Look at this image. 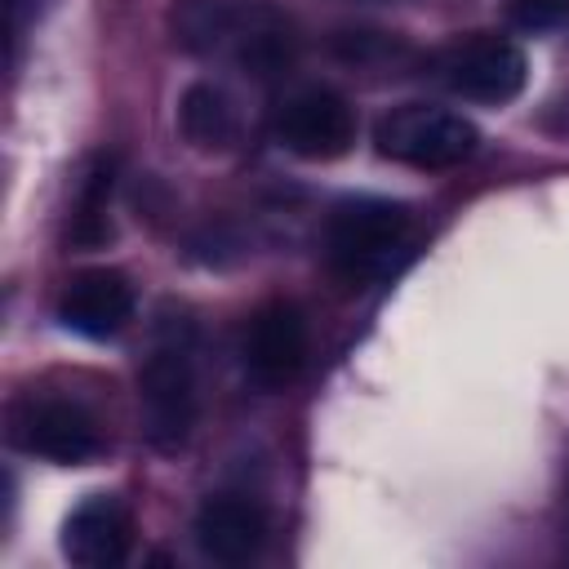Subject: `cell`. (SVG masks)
Instances as JSON below:
<instances>
[{"label": "cell", "instance_id": "1", "mask_svg": "<svg viewBox=\"0 0 569 569\" xmlns=\"http://www.w3.org/2000/svg\"><path fill=\"white\" fill-rule=\"evenodd\" d=\"M409 236V209L382 196H351L325 222V253L347 280L378 276Z\"/></svg>", "mask_w": 569, "mask_h": 569}, {"label": "cell", "instance_id": "2", "mask_svg": "<svg viewBox=\"0 0 569 569\" xmlns=\"http://www.w3.org/2000/svg\"><path fill=\"white\" fill-rule=\"evenodd\" d=\"M373 142L387 160L409 164V169H453L462 164L476 142L480 129L445 107H422V102H405L396 111H387L373 129Z\"/></svg>", "mask_w": 569, "mask_h": 569}, {"label": "cell", "instance_id": "3", "mask_svg": "<svg viewBox=\"0 0 569 569\" xmlns=\"http://www.w3.org/2000/svg\"><path fill=\"white\" fill-rule=\"evenodd\" d=\"M9 445L58 462V467H80L89 458H98L102 449V431L98 418L67 396H22L9 405Z\"/></svg>", "mask_w": 569, "mask_h": 569}, {"label": "cell", "instance_id": "4", "mask_svg": "<svg viewBox=\"0 0 569 569\" xmlns=\"http://www.w3.org/2000/svg\"><path fill=\"white\" fill-rule=\"evenodd\" d=\"M142 436L160 453H178L196 427V369L182 342H160L138 373Z\"/></svg>", "mask_w": 569, "mask_h": 569}, {"label": "cell", "instance_id": "5", "mask_svg": "<svg viewBox=\"0 0 569 569\" xmlns=\"http://www.w3.org/2000/svg\"><path fill=\"white\" fill-rule=\"evenodd\" d=\"M276 142L298 160H338L356 142V111L325 84L298 89L276 111Z\"/></svg>", "mask_w": 569, "mask_h": 569}, {"label": "cell", "instance_id": "6", "mask_svg": "<svg viewBox=\"0 0 569 569\" xmlns=\"http://www.w3.org/2000/svg\"><path fill=\"white\" fill-rule=\"evenodd\" d=\"M240 356H244V373L258 387H267V391L289 387L302 373V360H307V316H302V307L289 302V298L262 302L244 325Z\"/></svg>", "mask_w": 569, "mask_h": 569}, {"label": "cell", "instance_id": "7", "mask_svg": "<svg viewBox=\"0 0 569 569\" xmlns=\"http://www.w3.org/2000/svg\"><path fill=\"white\" fill-rule=\"evenodd\" d=\"M440 80L471 102H511L529 80V62H525V49L516 40L476 36V40H462L445 53Z\"/></svg>", "mask_w": 569, "mask_h": 569}, {"label": "cell", "instance_id": "8", "mask_svg": "<svg viewBox=\"0 0 569 569\" xmlns=\"http://www.w3.org/2000/svg\"><path fill=\"white\" fill-rule=\"evenodd\" d=\"M133 547V516L111 493H89L62 520V556L80 569H111Z\"/></svg>", "mask_w": 569, "mask_h": 569}, {"label": "cell", "instance_id": "9", "mask_svg": "<svg viewBox=\"0 0 569 569\" xmlns=\"http://www.w3.org/2000/svg\"><path fill=\"white\" fill-rule=\"evenodd\" d=\"M133 316V284L116 267L76 271L58 298V320L80 338H111Z\"/></svg>", "mask_w": 569, "mask_h": 569}, {"label": "cell", "instance_id": "10", "mask_svg": "<svg viewBox=\"0 0 569 569\" xmlns=\"http://www.w3.org/2000/svg\"><path fill=\"white\" fill-rule=\"evenodd\" d=\"M196 547L218 565H244L267 542V516L249 498H209L196 511Z\"/></svg>", "mask_w": 569, "mask_h": 569}, {"label": "cell", "instance_id": "11", "mask_svg": "<svg viewBox=\"0 0 569 569\" xmlns=\"http://www.w3.org/2000/svg\"><path fill=\"white\" fill-rule=\"evenodd\" d=\"M178 129L196 151H227L240 138V116L222 84L196 80L178 98Z\"/></svg>", "mask_w": 569, "mask_h": 569}, {"label": "cell", "instance_id": "12", "mask_svg": "<svg viewBox=\"0 0 569 569\" xmlns=\"http://www.w3.org/2000/svg\"><path fill=\"white\" fill-rule=\"evenodd\" d=\"M173 44L187 53H209L227 36L240 31V4L236 0H173L169 9Z\"/></svg>", "mask_w": 569, "mask_h": 569}, {"label": "cell", "instance_id": "13", "mask_svg": "<svg viewBox=\"0 0 569 569\" xmlns=\"http://www.w3.org/2000/svg\"><path fill=\"white\" fill-rule=\"evenodd\" d=\"M107 191H111V160H93L80 182V200H76V227H71L76 244L107 240Z\"/></svg>", "mask_w": 569, "mask_h": 569}, {"label": "cell", "instance_id": "14", "mask_svg": "<svg viewBox=\"0 0 569 569\" xmlns=\"http://www.w3.org/2000/svg\"><path fill=\"white\" fill-rule=\"evenodd\" d=\"M569 13V0H511V18L520 27H551Z\"/></svg>", "mask_w": 569, "mask_h": 569}]
</instances>
